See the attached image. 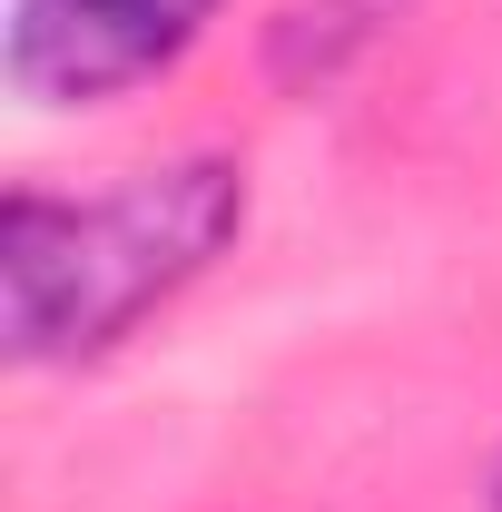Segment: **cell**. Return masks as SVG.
<instances>
[{
    "label": "cell",
    "mask_w": 502,
    "mask_h": 512,
    "mask_svg": "<svg viewBox=\"0 0 502 512\" xmlns=\"http://www.w3.org/2000/svg\"><path fill=\"white\" fill-rule=\"evenodd\" d=\"M247 227L237 158L128 168L99 197L20 188L0 207V335L10 365H89L128 345L178 286H197Z\"/></svg>",
    "instance_id": "1"
},
{
    "label": "cell",
    "mask_w": 502,
    "mask_h": 512,
    "mask_svg": "<svg viewBox=\"0 0 502 512\" xmlns=\"http://www.w3.org/2000/svg\"><path fill=\"white\" fill-rule=\"evenodd\" d=\"M227 0H20L10 10V89L40 109H99L138 79L178 69Z\"/></svg>",
    "instance_id": "2"
}]
</instances>
